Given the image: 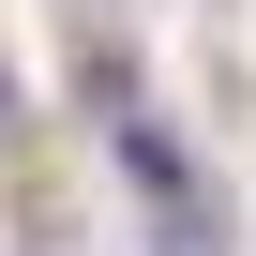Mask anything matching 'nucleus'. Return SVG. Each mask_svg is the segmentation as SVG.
<instances>
[{
	"label": "nucleus",
	"mask_w": 256,
	"mask_h": 256,
	"mask_svg": "<svg viewBox=\"0 0 256 256\" xmlns=\"http://www.w3.org/2000/svg\"><path fill=\"white\" fill-rule=\"evenodd\" d=\"M0 120H16V76H0Z\"/></svg>",
	"instance_id": "obj_1"
}]
</instances>
